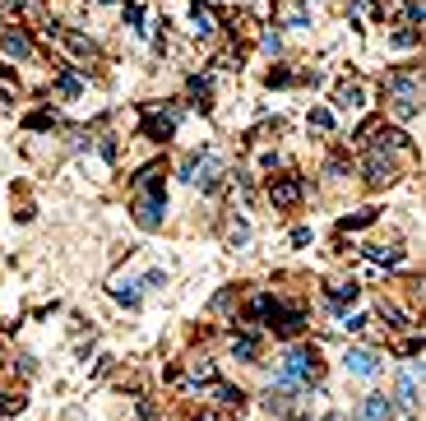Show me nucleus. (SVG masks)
<instances>
[{"label":"nucleus","mask_w":426,"mask_h":421,"mask_svg":"<svg viewBox=\"0 0 426 421\" xmlns=\"http://www.w3.org/2000/svg\"><path fill=\"white\" fill-rule=\"evenodd\" d=\"M380 320H389V329H408V315L399 306H389V301H380Z\"/></svg>","instance_id":"obj_27"},{"label":"nucleus","mask_w":426,"mask_h":421,"mask_svg":"<svg viewBox=\"0 0 426 421\" xmlns=\"http://www.w3.org/2000/svg\"><path fill=\"white\" fill-rule=\"evenodd\" d=\"M176 121H181V107H167V111H144V139H172L176 134Z\"/></svg>","instance_id":"obj_5"},{"label":"nucleus","mask_w":426,"mask_h":421,"mask_svg":"<svg viewBox=\"0 0 426 421\" xmlns=\"http://www.w3.org/2000/svg\"><path fill=\"white\" fill-rule=\"evenodd\" d=\"M343 361H348V370H352V375H361V380L380 375V356H375V352H366V347H357V352H348V356H343Z\"/></svg>","instance_id":"obj_12"},{"label":"nucleus","mask_w":426,"mask_h":421,"mask_svg":"<svg viewBox=\"0 0 426 421\" xmlns=\"http://www.w3.org/2000/svg\"><path fill=\"white\" fill-rule=\"evenodd\" d=\"M302 195H306L302 176H278V181H269V200H273V209H297V204H302Z\"/></svg>","instance_id":"obj_6"},{"label":"nucleus","mask_w":426,"mask_h":421,"mask_svg":"<svg viewBox=\"0 0 426 421\" xmlns=\"http://www.w3.org/2000/svg\"><path fill=\"white\" fill-rule=\"evenodd\" d=\"M343 329L357 333V329H366V320H361V315H348V320H343Z\"/></svg>","instance_id":"obj_37"},{"label":"nucleus","mask_w":426,"mask_h":421,"mask_svg":"<svg viewBox=\"0 0 426 421\" xmlns=\"http://www.w3.org/2000/svg\"><path fill=\"white\" fill-rule=\"evenodd\" d=\"M56 125V111H33L28 116V130H51Z\"/></svg>","instance_id":"obj_31"},{"label":"nucleus","mask_w":426,"mask_h":421,"mask_svg":"<svg viewBox=\"0 0 426 421\" xmlns=\"http://www.w3.org/2000/svg\"><path fill=\"white\" fill-rule=\"evenodd\" d=\"M389 42L399 46V51H408V46H417V42H422V33H417V28H399V33H394Z\"/></svg>","instance_id":"obj_29"},{"label":"nucleus","mask_w":426,"mask_h":421,"mask_svg":"<svg viewBox=\"0 0 426 421\" xmlns=\"http://www.w3.org/2000/svg\"><path fill=\"white\" fill-rule=\"evenodd\" d=\"M370 222H375V213H370V209H361V213H352V218H343V222H338V232H357V227H370Z\"/></svg>","instance_id":"obj_26"},{"label":"nucleus","mask_w":426,"mask_h":421,"mask_svg":"<svg viewBox=\"0 0 426 421\" xmlns=\"http://www.w3.org/2000/svg\"><path fill=\"white\" fill-rule=\"evenodd\" d=\"M213 380H218V370H213V361H191V384H213Z\"/></svg>","instance_id":"obj_22"},{"label":"nucleus","mask_w":426,"mask_h":421,"mask_svg":"<svg viewBox=\"0 0 426 421\" xmlns=\"http://www.w3.org/2000/svg\"><path fill=\"white\" fill-rule=\"evenodd\" d=\"M209 93H213L209 75H195L191 79V98H195V107H200V111H209Z\"/></svg>","instance_id":"obj_19"},{"label":"nucleus","mask_w":426,"mask_h":421,"mask_svg":"<svg viewBox=\"0 0 426 421\" xmlns=\"http://www.w3.org/2000/svg\"><path fill=\"white\" fill-rule=\"evenodd\" d=\"M389 417H394V403L385 399V394H370L357 408V421H389Z\"/></svg>","instance_id":"obj_11"},{"label":"nucleus","mask_w":426,"mask_h":421,"mask_svg":"<svg viewBox=\"0 0 426 421\" xmlns=\"http://www.w3.org/2000/svg\"><path fill=\"white\" fill-rule=\"evenodd\" d=\"M98 5H116V0H98Z\"/></svg>","instance_id":"obj_39"},{"label":"nucleus","mask_w":426,"mask_h":421,"mask_svg":"<svg viewBox=\"0 0 426 421\" xmlns=\"http://www.w3.org/2000/svg\"><path fill=\"white\" fill-rule=\"evenodd\" d=\"M399 403H404V408H417V380L413 375L399 380Z\"/></svg>","instance_id":"obj_28"},{"label":"nucleus","mask_w":426,"mask_h":421,"mask_svg":"<svg viewBox=\"0 0 426 421\" xmlns=\"http://www.w3.org/2000/svg\"><path fill=\"white\" fill-rule=\"evenodd\" d=\"M385 93H394V98L417 93V79H413V75H389V79H385Z\"/></svg>","instance_id":"obj_20"},{"label":"nucleus","mask_w":426,"mask_h":421,"mask_svg":"<svg viewBox=\"0 0 426 421\" xmlns=\"http://www.w3.org/2000/svg\"><path fill=\"white\" fill-rule=\"evenodd\" d=\"M311 125H315V130H329V125H334V116H329V111H311Z\"/></svg>","instance_id":"obj_35"},{"label":"nucleus","mask_w":426,"mask_h":421,"mask_svg":"<svg viewBox=\"0 0 426 421\" xmlns=\"http://www.w3.org/2000/svg\"><path fill=\"white\" fill-rule=\"evenodd\" d=\"M264 324H269L278 338H297V333L306 329V311L302 306H278V301H273L269 315H264Z\"/></svg>","instance_id":"obj_4"},{"label":"nucleus","mask_w":426,"mask_h":421,"mask_svg":"<svg viewBox=\"0 0 426 421\" xmlns=\"http://www.w3.org/2000/svg\"><path fill=\"white\" fill-rule=\"evenodd\" d=\"M357 283H352V278H348V283H334V287H329V301H334V306H338V301H357Z\"/></svg>","instance_id":"obj_25"},{"label":"nucleus","mask_w":426,"mask_h":421,"mask_svg":"<svg viewBox=\"0 0 426 421\" xmlns=\"http://www.w3.org/2000/svg\"><path fill=\"white\" fill-rule=\"evenodd\" d=\"M112 297L135 311V306H139V283H112Z\"/></svg>","instance_id":"obj_21"},{"label":"nucleus","mask_w":426,"mask_h":421,"mask_svg":"<svg viewBox=\"0 0 426 421\" xmlns=\"http://www.w3.org/2000/svg\"><path fill=\"white\" fill-rule=\"evenodd\" d=\"M209 403H218V408H223V412H241V403H246V394H241V389H236V384H218V380H213V384H209Z\"/></svg>","instance_id":"obj_10"},{"label":"nucleus","mask_w":426,"mask_h":421,"mask_svg":"<svg viewBox=\"0 0 426 421\" xmlns=\"http://www.w3.org/2000/svg\"><path fill=\"white\" fill-rule=\"evenodd\" d=\"M56 93L60 98H79V93H84V79H79L75 70H60L56 75Z\"/></svg>","instance_id":"obj_16"},{"label":"nucleus","mask_w":426,"mask_h":421,"mask_svg":"<svg viewBox=\"0 0 426 421\" xmlns=\"http://www.w3.org/2000/svg\"><path fill=\"white\" fill-rule=\"evenodd\" d=\"M200 421H223V417H213V412H204V417H200Z\"/></svg>","instance_id":"obj_38"},{"label":"nucleus","mask_w":426,"mask_h":421,"mask_svg":"<svg viewBox=\"0 0 426 421\" xmlns=\"http://www.w3.org/2000/svg\"><path fill=\"white\" fill-rule=\"evenodd\" d=\"M375 10H380V19H399L404 28H417V23H422V5H417V0H380Z\"/></svg>","instance_id":"obj_7"},{"label":"nucleus","mask_w":426,"mask_h":421,"mask_svg":"<svg viewBox=\"0 0 426 421\" xmlns=\"http://www.w3.org/2000/svg\"><path fill=\"white\" fill-rule=\"evenodd\" d=\"M125 28L144 33V0H130V5H125Z\"/></svg>","instance_id":"obj_24"},{"label":"nucleus","mask_w":426,"mask_h":421,"mask_svg":"<svg viewBox=\"0 0 426 421\" xmlns=\"http://www.w3.org/2000/svg\"><path fill=\"white\" fill-rule=\"evenodd\" d=\"M23 412V394H0V417H14Z\"/></svg>","instance_id":"obj_30"},{"label":"nucleus","mask_w":426,"mask_h":421,"mask_svg":"<svg viewBox=\"0 0 426 421\" xmlns=\"http://www.w3.org/2000/svg\"><path fill=\"white\" fill-rule=\"evenodd\" d=\"M417 111H422V107H417V93H404V98H394V116H399V121H413Z\"/></svg>","instance_id":"obj_23"},{"label":"nucleus","mask_w":426,"mask_h":421,"mask_svg":"<svg viewBox=\"0 0 426 421\" xmlns=\"http://www.w3.org/2000/svg\"><path fill=\"white\" fill-rule=\"evenodd\" d=\"M320 370H325V361H320V352H315V347H292V352L283 356V375L297 380V384L320 380Z\"/></svg>","instance_id":"obj_2"},{"label":"nucleus","mask_w":426,"mask_h":421,"mask_svg":"<svg viewBox=\"0 0 426 421\" xmlns=\"http://www.w3.org/2000/svg\"><path fill=\"white\" fill-rule=\"evenodd\" d=\"M259 46H264L269 56H278V33H264V37H259Z\"/></svg>","instance_id":"obj_36"},{"label":"nucleus","mask_w":426,"mask_h":421,"mask_svg":"<svg viewBox=\"0 0 426 421\" xmlns=\"http://www.w3.org/2000/svg\"><path fill=\"white\" fill-rule=\"evenodd\" d=\"M348 14H352V19H366V14H370V0H348Z\"/></svg>","instance_id":"obj_33"},{"label":"nucleus","mask_w":426,"mask_h":421,"mask_svg":"<svg viewBox=\"0 0 426 421\" xmlns=\"http://www.w3.org/2000/svg\"><path fill=\"white\" fill-rule=\"evenodd\" d=\"M227 241H232V245H246L250 241V227H246V222H232V227H227Z\"/></svg>","instance_id":"obj_32"},{"label":"nucleus","mask_w":426,"mask_h":421,"mask_svg":"<svg viewBox=\"0 0 426 421\" xmlns=\"http://www.w3.org/2000/svg\"><path fill=\"white\" fill-rule=\"evenodd\" d=\"M0 51L14 56V60H28V56H33V42H28V33H23L19 23H10V28H0Z\"/></svg>","instance_id":"obj_9"},{"label":"nucleus","mask_w":426,"mask_h":421,"mask_svg":"<svg viewBox=\"0 0 426 421\" xmlns=\"http://www.w3.org/2000/svg\"><path fill=\"white\" fill-rule=\"evenodd\" d=\"M389 181H394V162L385 153H370L366 157V186L380 190V186H389Z\"/></svg>","instance_id":"obj_13"},{"label":"nucleus","mask_w":426,"mask_h":421,"mask_svg":"<svg viewBox=\"0 0 426 421\" xmlns=\"http://www.w3.org/2000/svg\"><path fill=\"white\" fill-rule=\"evenodd\" d=\"M181 176L200 190H218V181L227 176V167H223V157H213V153H191L181 162Z\"/></svg>","instance_id":"obj_1"},{"label":"nucleus","mask_w":426,"mask_h":421,"mask_svg":"<svg viewBox=\"0 0 426 421\" xmlns=\"http://www.w3.org/2000/svg\"><path fill=\"white\" fill-rule=\"evenodd\" d=\"M191 23H195V37H213V33H218V19H213V10H209V5H200V0L191 5Z\"/></svg>","instance_id":"obj_14"},{"label":"nucleus","mask_w":426,"mask_h":421,"mask_svg":"<svg viewBox=\"0 0 426 421\" xmlns=\"http://www.w3.org/2000/svg\"><path fill=\"white\" fill-rule=\"evenodd\" d=\"M0 107H5V102H0Z\"/></svg>","instance_id":"obj_40"},{"label":"nucleus","mask_w":426,"mask_h":421,"mask_svg":"<svg viewBox=\"0 0 426 421\" xmlns=\"http://www.w3.org/2000/svg\"><path fill=\"white\" fill-rule=\"evenodd\" d=\"M162 218H167V195H162V190H139L135 195V222L144 232H157Z\"/></svg>","instance_id":"obj_3"},{"label":"nucleus","mask_w":426,"mask_h":421,"mask_svg":"<svg viewBox=\"0 0 426 421\" xmlns=\"http://www.w3.org/2000/svg\"><path fill=\"white\" fill-rule=\"evenodd\" d=\"M334 107H338V111L361 107V84H338V89H334Z\"/></svg>","instance_id":"obj_15"},{"label":"nucleus","mask_w":426,"mask_h":421,"mask_svg":"<svg viewBox=\"0 0 426 421\" xmlns=\"http://www.w3.org/2000/svg\"><path fill=\"white\" fill-rule=\"evenodd\" d=\"M232 352H236V361H255V356H259L255 333H241V338H232Z\"/></svg>","instance_id":"obj_17"},{"label":"nucleus","mask_w":426,"mask_h":421,"mask_svg":"<svg viewBox=\"0 0 426 421\" xmlns=\"http://www.w3.org/2000/svg\"><path fill=\"white\" fill-rule=\"evenodd\" d=\"M361 139H375V148H408L413 139H408L404 130H394V125H361Z\"/></svg>","instance_id":"obj_8"},{"label":"nucleus","mask_w":426,"mask_h":421,"mask_svg":"<svg viewBox=\"0 0 426 421\" xmlns=\"http://www.w3.org/2000/svg\"><path fill=\"white\" fill-rule=\"evenodd\" d=\"M162 283H167V278H162V268H148V273H144V283H139V287H148V292H153V287H162Z\"/></svg>","instance_id":"obj_34"},{"label":"nucleus","mask_w":426,"mask_h":421,"mask_svg":"<svg viewBox=\"0 0 426 421\" xmlns=\"http://www.w3.org/2000/svg\"><path fill=\"white\" fill-rule=\"evenodd\" d=\"M366 255L370 259H375V264H404V250H399V245H370V250H366Z\"/></svg>","instance_id":"obj_18"}]
</instances>
